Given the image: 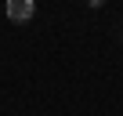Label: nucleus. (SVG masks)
<instances>
[{
	"label": "nucleus",
	"mask_w": 123,
	"mask_h": 116,
	"mask_svg": "<svg viewBox=\"0 0 123 116\" xmlns=\"http://www.w3.org/2000/svg\"><path fill=\"white\" fill-rule=\"evenodd\" d=\"M4 15H7L11 22H29V18L36 15V4H33V0H7Z\"/></svg>",
	"instance_id": "f257e3e1"
},
{
	"label": "nucleus",
	"mask_w": 123,
	"mask_h": 116,
	"mask_svg": "<svg viewBox=\"0 0 123 116\" xmlns=\"http://www.w3.org/2000/svg\"><path fill=\"white\" fill-rule=\"evenodd\" d=\"M119 40H123V33H119Z\"/></svg>",
	"instance_id": "f03ea898"
}]
</instances>
